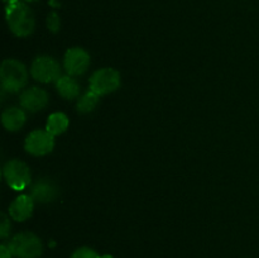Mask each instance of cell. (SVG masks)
Wrapping results in <instances>:
<instances>
[{"mask_svg": "<svg viewBox=\"0 0 259 258\" xmlns=\"http://www.w3.org/2000/svg\"><path fill=\"white\" fill-rule=\"evenodd\" d=\"M98 103H99V95L89 89V91H86V93L78 99L77 110L82 114L90 113V111H93L94 109L96 108Z\"/></svg>", "mask_w": 259, "mask_h": 258, "instance_id": "15", "label": "cell"}, {"mask_svg": "<svg viewBox=\"0 0 259 258\" xmlns=\"http://www.w3.org/2000/svg\"><path fill=\"white\" fill-rule=\"evenodd\" d=\"M10 252L17 258H38L42 255V240L30 232H23L14 235L8 244Z\"/></svg>", "mask_w": 259, "mask_h": 258, "instance_id": "3", "label": "cell"}, {"mask_svg": "<svg viewBox=\"0 0 259 258\" xmlns=\"http://www.w3.org/2000/svg\"><path fill=\"white\" fill-rule=\"evenodd\" d=\"M5 18L9 29L17 37H28L33 33L35 27L34 14L25 3L17 2L7 5Z\"/></svg>", "mask_w": 259, "mask_h": 258, "instance_id": "1", "label": "cell"}, {"mask_svg": "<svg viewBox=\"0 0 259 258\" xmlns=\"http://www.w3.org/2000/svg\"><path fill=\"white\" fill-rule=\"evenodd\" d=\"M2 123L7 131L15 132L22 128L25 123V114L22 109L9 108L3 111Z\"/></svg>", "mask_w": 259, "mask_h": 258, "instance_id": "12", "label": "cell"}, {"mask_svg": "<svg viewBox=\"0 0 259 258\" xmlns=\"http://www.w3.org/2000/svg\"><path fill=\"white\" fill-rule=\"evenodd\" d=\"M99 258H114V257H113V255H110V254H104V255H100Z\"/></svg>", "mask_w": 259, "mask_h": 258, "instance_id": "21", "label": "cell"}, {"mask_svg": "<svg viewBox=\"0 0 259 258\" xmlns=\"http://www.w3.org/2000/svg\"><path fill=\"white\" fill-rule=\"evenodd\" d=\"M68 128V118L63 113H53L48 116L46 131L50 132L52 136H58L66 132Z\"/></svg>", "mask_w": 259, "mask_h": 258, "instance_id": "14", "label": "cell"}, {"mask_svg": "<svg viewBox=\"0 0 259 258\" xmlns=\"http://www.w3.org/2000/svg\"><path fill=\"white\" fill-rule=\"evenodd\" d=\"M3 175L8 186L15 191L24 190L30 184V171L27 164L18 159L7 162L3 168Z\"/></svg>", "mask_w": 259, "mask_h": 258, "instance_id": "5", "label": "cell"}, {"mask_svg": "<svg viewBox=\"0 0 259 258\" xmlns=\"http://www.w3.org/2000/svg\"><path fill=\"white\" fill-rule=\"evenodd\" d=\"M120 86V73L110 67L95 71L90 77V90L99 96L106 95Z\"/></svg>", "mask_w": 259, "mask_h": 258, "instance_id": "4", "label": "cell"}, {"mask_svg": "<svg viewBox=\"0 0 259 258\" xmlns=\"http://www.w3.org/2000/svg\"><path fill=\"white\" fill-rule=\"evenodd\" d=\"M3 2H4V3H7L8 5H10V4H14V3L19 2V0H3Z\"/></svg>", "mask_w": 259, "mask_h": 258, "instance_id": "20", "label": "cell"}, {"mask_svg": "<svg viewBox=\"0 0 259 258\" xmlns=\"http://www.w3.org/2000/svg\"><path fill=\"white\" fill-rule=\"evenodd\" d=\"M10 230V222L5 214H2V222H0V237L4 239L8 237Z\"/></svg>", "mask_w": 259, "mask_h": 258, "instance_id": "18", "label": "cell"}, {"mask_svg": "<svg viewBox=\"0 0 259 258\" xmlns=\"http://www.w3.org/2000/svg\"><path fill=\"white\" fill-rule=\"evenodd\" d=\"M25 2H29V3H33V2H38V0H25Z\"/></svg>", "mask_w": 259, "mask_h": 258, "instance_id": "22", "label": "cell"}, {"mask_svg": "<svg viewBox=\"0 0 259 258\" xmlns=\"http://www.w3.org/2000/svg\"><path fill=\"white\" fill-rule=\"evenodd\" d=\"M34 200L29 195H20L9 206V215L17 222H24L32 215Z\"/></svg>", "mask_w": 259, "mask_h": 258, "instance_id": "10", "label": "cell"}, {"mask_svg": "<svg viewBox=\"0 0 259 258\" xmlns=\"http://www.w3.org/2000/svg\"><path fill=\"white\" fill-rule=\"evenodd\" d=\"M57 186L52 181H48V180L45 179L39 180L32 187V194H30V196L33 197L34 201L47 204V202L53 201L57 197Z\"/></svg>", "mask_w": 259, "mask_h": 258, "instance_id": "11", "label": "cell"}, {"mask_svg": "<svg viewBox=\"0 0 259 258\" xmlns=\"http://www.w3.org/2000/svg\"><path fill=\"white\" fill-rule=\"evenodd\" d=\"M60 25H61V20L60 17H58L57 13L52 12L48 14L47 17V27L51 32L56 33L58 29H60Z\"/></svg>", "mask_w": 259, "mask_h": 258, "instance_id": "17", "label": "cell"}, {"mask_svg": "<svg viewBox=\"0 0 259 258\" xmlns=\"http://www.w3.org/2000/svg\"><path fill=\"white\" fill-rule=\"evenodd\" d=\"M48 131L35 129L30 132L24 142V148L28 153L33 156H45L50 153L55 147V139Z\"/></svg>", "mask_w": 259, "mask_h": 258, "instance_id": "7", "label": "cell"}, {"mask_svg": "<svg viewBox=\"0 0 259 258\" xmlns=\"http://www.w3.org/2000/svg\"><path fill=\"white\" fill-rule=\"evenodd\" d=\"M32 77L35 81L50 83L61 77V67L56 60L48 56H39L35 58L30 68Z\"/></svg>", "mask_w": 259, "mask_h": 258, "instance_id": "6", "label": "cell"}, {"mask_svg": "<svg viewBox=\"0 0 259 258\" xmlns=\"http://www.w3.org/2000/svg\"><path fill=\"white\" fill-rule=\"evenodd\" d=\"M90 56L80 47L68 48L63 58V67L68 76H80L89 68Z\"/></svg>", "mask_w": 259, "mask_h": 258, "instance_id": "8", "label": "cell"}, {"mask_svg": "<svg viewBox=\"0 0 259 258\" xmlns=\"http://www.w3.org/2000/svg\"><path fill=\"white\" fill-rule=\"evenodd\" d=\"M48 95L46 90L39 88H30L20 94V105L27 110L35 113L47 105Z\"/></svg>", "mask_w": 259, "mask_h": 258, "instance_id": "9", "label": "cell"}, {"mask_svg": "<svg viewBox=\"0 0 259 258\" xmlns=\"http://www.w3.org/2000/svg\"><path fill=\"white\" fill-rule=\"evenodd\" d=\"M56 88H57L58 94L62 98L68 99V100L77 98L80 95V86H78L77 81L71 76H61L56 81Z\"/></svg>", "mask_w": 259, "mask_h": 258, "instance_id": "13", "label": "cell"}, {"mask_svg": "<svg viewBox=\"0 0 259 258\" xmlns=\"http://www.w3.org/2000/svg\"><path fill=\"white\" fill-rule=\"evenodd\" d=\"M13 253L10 252L9 247L5 244L0 245V258H12Z\"/></svg>", "mask_w": 259, "mask_h": 258, "instance_id": "19", "label": "cell"}, {"mask_svg": "<svg viewBox=\"0 0 259 258\" xmlns=\"http://www.w3.org/2000/svg\"><path fill=\"white\" fill-rule=\"evenodd\" d=\"M0 81L5 91L17 93L27 85V68L18 60L9 58V60L3 61L2 67H0Z\"/></svg>", "mask_w": 259, "mask_h": 258, "instance_id": "2", "label": "cell"}, {"mask_svg": "<svg viewBox=\"0 0 259 258\" xmlns=\"http://www.w3.org/2000/svg\"><path fill=\"white\" fill-rule=\"evenodd\" d=\"M100 255L94 249L88 247H81L72 253L71 258H99Z\"/></svg>", "mask_w": 259, "mask_h": 258, "instance_id": "16", "label": "cell"}]
</instances>
